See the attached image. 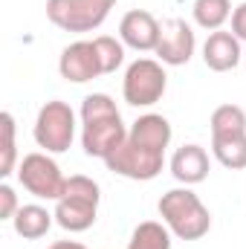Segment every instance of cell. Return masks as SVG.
Here are the masks:
<instances>
[{
	"label": "cell",
	"mask_w": 246,
	"mask_h": 249,
	"mask_svg": "<svg viewBox=\"0 0 246 249\" xmlns=\"http://www.w3.org/2000/svg\"><path fill=\"white\" fill-rule=\"evenodd\" d=\"M159 214L162 223L177 235L180 241H200L211 229V214L203 206V200L191 188H171L159 197Z\"/></svg>",
	"instance_id": "1"
},
{
	"label": "cell",
	"mask_w": 246,
	"mask_h": 249,
	"mask_svg": "<svg viewBox=\"0 0 246 249\" xmlns=\"http://www.w3.org/2000/svg\"><path fill=\"white\" fill-rule=\"evenodd\" d=\"M99 200H102V191L96 180L84 174L67 177L64 194L55 200V223L67 232H87L96 223Z\"/></svg>",
	"instance_id": "2"
},
{
	"label": "cell",
	"mask_w": 246,
	"mask_h": 249,
	"mask_svg": "<svg viewBox=\"0 0 246 249\" xmlns=\"http://www.w3.org/2000/svg\"><path fill=\"white\" fill-rule=\"evenodd\" d=\"M113 6L116 0H47V18L64 32H93Z\"/></svg>",
	"instance_id": "3"
},
{
	"label": "cell",
	"mask_w": 246,
	"mask_h": 249,
	"mask_svg": "<svg viewBox=\"0 0 246 249\" xmlns=\"http://www.w3.org/2000/svg\"><path fill=\"white\" fill-rule=\"evenodd\" d=\"M35 142L47 151V154H64L70 151L72 139H75V113L72 107L61 102V99H53L47 102L41 110H38V119H35Z\"/></svg>",
	"instance_id": "4"
},
{
	"label": "cell",
	"mask_w": 246,
	"mask_h": 249,
	"mask_svg": "<svg viewBox=\"0 0 246 249\" xmlns=\"http://www.w3.org/2000/svg\"><path fill=\"white\" fill-rule=\"evenodd\" d=\"M165 87H168V75H165L162 64L154 58H136L122 78V96L133 107L157 105L165 96Z\"/></svg>",
	"instance_id": "5"
},
{
	"label": "cell",
	"mask_w": 246,
	"mask_h": 249,
	"mask_svg": "<svg viewBox=\"0 0 246 249\" xmlns=\"http://www.w3.org/2000/svg\"><path fill=\"white\" fill-rule=\"evenodd\" d=\"M18 180L38 200H58L64 194V186H67V177L61 174L58 162L50 154H41V151L26 154L18 162Z\"/></svg>",
	"instance_id": "6"
},
{
	"label": "cell",
	"mask_w": 246,
	"mask_h": 249,
	"mask_svg": "<svg viewBox=\"0 0 246 249\" xmlns=\"http://www.w3.org/2000/svg\"><path fill=\"white\" fill-rule=\"evenodd\" d=\"M105 165L119 174V177H127V180H154L162 165H165V154L162 151H154V148H145V145H136L133 139H124L122 145L105 160Z\"/></svg>",
	"instance_id": "7"
},
{
	"label": "cell",
	"mask_w": 246,
	"mask_h": 249,
	"mask_svg": "<svg viewBox=\"0 0 246 249\" xmlns=\"http://www.w3.org/2000/svg\"><path fill=\"white\" fill-rule=\"evenodd\" d=\"M124 139H127V127H124V122H122V113H107V116L84 119L81 148H84L87 157L107 160Z\"/></svg>",
	"instance_id": "8"
},
{
	"label": "cell",
	"mask_w": 246,
	"mask_h": 249,
	"mask_svg": "<svg viewBox=\"0 0 246 249\" xmlns=\"http://www.w3.org/2000/svg\"><path fill=\"white\" fill-rule=\"evenodd\" d=\"M194 47H197V38H194V29L185 23L183 18H168L159 23V41H157V55L159 61L168 64V67H183L191 61L194 55Z\"/></svg>",
	"instance_id": "9"
},
{
	"label": "cell",
	"mask_w": 246,
	"mask_h": 249,
	"mask_svg": "<svg viewBox=\"0 0 246 249\" xmlns=\"http://www.w3.org/2000/svg\"><path fill=\"white\" fill-rule=\"evenodd\" d=\"M58 72H61V78L72 81V84H84V81L105 75L96 44L93 41H75V44L64 47L61 58H58Z\"/></svg>",
	"instance_id": "10"
},
{
	"label": "cell",
	"mask_w": 246,
	"mask_h": 249,
	"mask_svg": "<svg viewBox=\"0 0 246 249\" xmlns=\"http://www.w3.org/2000/svg\"><path fill=\"white\" fill-rule=\"evenodd\" d=\"M119 38L124 47L136 53H151L157 50V41H159V20L145 9H133L119 23Z\"/></svg>",
	"instance_id": "11"
},
{
	"label": "cell",
	"mask_w": 246,
	"mask_h": 249,
	"mask_svg": "<svg viewBox=\"0 0 246 249\" xmlns=\"http://www.w3.org/2000/svg\"><path fill=\"white\" fill-rule=\"evenodd\" d=\"M203 61L214 72H229L241 64V41L232 32H211L203 44Z\"/></svg>",
	"instance_id": "12"
},
{
	"label": "cell",
	"mask_w": 246,
	"mask_h": 249,
	"mask_svg": "<svg viewBox=\"0 0 246 249\" xmlns=\"http://www.w3.org/2000/svg\"><path fill=\"white\" fill-rule=\"evenodd\" d=\"M171 174L174 180H180L185 186H197L209 177V154L200 145H183L177 148V154L171 157Z\"/></svg>",
	"instance_id": "13"
},
{
	"label": "cell",
	"mask_w": 246,
	"mask_h": 249,
	"mask_svg": "<svg viewBox=\"0 0 246 249\" xmlns=\"http://www.w3.org/2000/svg\"><path fill=\"white\" fill-rule=\"evenodd\" d=\"M127 139H133L136 145H145V148H154V151L165 154V148L171 142V122L165 116H159V113H145V116H139L130 124Z\"/></svg>",
	"instance_id": "14"
},
{
	"label": "cell",
	"mask_w": 246,
	"mask_h": 249,
	"mask_svg": "<svg viewBox=\"0 0 246 249\" xmlns=\"http://www.w3.org/2000/svg\"><path fill=\"white\" fill-rule=\"evenodd\" d=\"M53 217H55V214H50L44 206L29 203V206H20V209H18V214L12 217V226H15V232H18L23 241H38V238H44V235L50 232Z\"/></svg>",
	"instance_id": "15"
},
{
	"label": "cell",
	"mask_w": 246,
	"mask_h": 249,
	"mask_svg": "<svg viewBox=\"0 0 246 249\" xmlns=\"http://www.w3.org/2000/svg\"><path fill=\"white\" fill-rule=\"evenodd\" d=\"M211 151H214V160L223 168H232V171L246 168V133L211 136Z\"/></svg>",
	"instance_id": "16"
},
{
	"label": "cell",
	"mask_w": 246,
	"mask_h": 249,
	"mask_svg": "<svg viewBox=\"0 0 246 249\" xmlns=\"http://www.w3.org/2000/svg\"><path fill=\"white\" fill-rule=\"evenodd\" d=\"M127 249H171V229L157 220H142L133 229Z\"/></svg>",
	"instance_id": "17"
},
{
	"label": "cell",
	"mask_w": 246,
	"mask_h": 249,
	"mask_svg": "<svg viewBox=\"0 0 246 249\" xmlns=\"http://www.w3.org/2000/svg\"><path fill=\"white\" fill-rule=\"evenodd\" d=\"M232 3L229 0H194L191 6V15H194V23L203 26V29H211L217 32L229 18H232Z\"/></svg>",
	"instance_id": "18"
},
{
	"label": "cell",
	"mask_w": 246,
	"mask_h": 249,
	"mask_svg": "<svg viewBox=\"0 0 246 249\" xmlns=\"http://www.w3.org/2000/svg\"><path fill=\"white\" fill-rule=\"evenodd\" d=\"M246 133V110L238 105H220L211 113V136Z\"/></svg>",
	"instance_id": "19"
},
{
	"label": "cell",
	"mask_w": 246,
	"mask_h": 249,
	"mask_svg": "<svg viewBox=\"0 0 246 249\" xmlns=\"http://www.w3.org/2000/svg\"><path fill=\"white\" fill-rule=\"evenodd\" d=\"M93 44H96V53H99V61H102V70H105V75L107 72H116L124 61V47L116 41V38H110V35H99V38H93Z\"/></svg>",
	"instance_id": "20"
},
{
	"label": "cell",
	"mask_w": 246,
	"mask_h": 249,
	"mask_svg": "<svg viewBox=\"0 0 246 249\" xmlns=\"http://www.w3.org/2000/svg\"><path fill=\"white\" fill-rule=\"evenodd\" d=\"M3 124V160H0V177H9L15 171V160H18V151H15V119L12 113H3L0 116Z\"/></svg>",
	"instance_id": "21"
},
{
	"label": "cell",
	"mask_w": 246,
	"mask_h": 249,
	"mask_svg": "<svg viewBox=\"0 0 246 249\" xmlns=\"http://www.w3.org/2000/svg\"><path fill=\"white\" fill-rule=\"evenodd\" d=\"M18 194H15V188L12 186H0V220H12L15 214H18Z\"/></svg>",
	"instance_id": "22"
},
{
	"label": "cell",
	"mask_w": 246,
	"mask_h": 249,
	"mask_svg": "<svg viewBox=\"0 0 246 249\" xmlns=\"http://www.w3.org/2000/svg\"><path fill=\"white\" fill-rule=\"evenodd\" d=\"M232 35L238 41H246V3L235 6V12H232Z\"/></svg>",
	"instance_id": "23"
},
{
	"label": "cell",
	"mask_w": 246,
	"mask_h": 249,
	"mask_svg": "<svg viewBox=\"0 0 246 249\" xmlns=\"http://www.w3.org/2000/svg\"><path fill=\"white\" fill-rule=\"evenodd\" d=\"M47 249H87V247L78 244V241H55L53 247H47Z\"/></svg>",
	"instance_id": "24"
}]
</instances>
